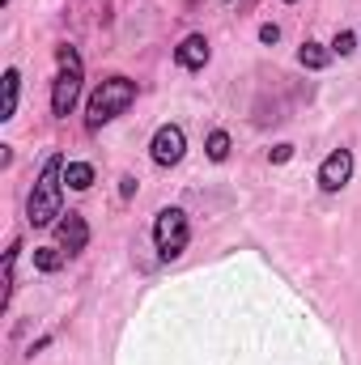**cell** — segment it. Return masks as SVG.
Returning <instances> with one entry per match:
<instances>
[{
    "instance_id": "cell-1",
    "label": "cell",
    "mask_w": 361,
    "mask_h": 365,
    "mask_svg": "<svg viewBox=\"0 0 361 365\" xmlns=\"http://www.w3.org/2000/svg\"><path fill=\"white\" fill-rule=\"evenodd\" d=\"M64 158H47V166H43V175L34 182V191H30V204H26V217H30V225H56L64 212H60V191H64Z\"/></svg>"
},
{
    "instance_id": "cell-2",
    "label": "cell",
    "mask_w": 361,
    "mask_h": 365,
    "mask_svg": "<svg viewBox=\"0 0 361 365\" xmlns=\"http://www.w3.org/2000/svg\"><path fill=\"white\" fill-rule=\"evenodd\" d=\"M132 102H136V81H128V77H106V81L93 90L90 106H86V128L98 132L102 123H111L115 115H123Z\"/></svg>"
},
{
    "instance_id": "cell-3",
    "label": "cell",
    "mask_w": 361,
    "mask_h": 365,
    "mask_svg": "<svg viewBox=\"0 0 361 365\" xmlns=\"http://www.w3.org/2000/svg\"><path fill=\"white\" fill-rule=\"evenodd\" d=\"M56 60H60V68H56V81H51V110L60 119H68L73 106H77V98H81V73L86 68H81L77 47H60Z\"/></svg>"
},
{
    "instance_id": "cell-4",
    "label": "cell",
    "mask_w": 361,
    "mask_h": 365,
    "mask_svg": "<svg viewBox=\"0 0 361 365\" xmlns=\"http://www.w3.org/2000/svg\"><path fill=\"white\" fill-rule=\"evenodd\" d=\"M187 238H191V230H187V212H183V208H162L158 221H153L158 255H162V259H179L183 251H187Z\"/></svg>"
},
{
    "instance_id": "cell-5",
    "label": "cell",
    "mask_w": 361,
    "mask_h": 365,
    "mask_svg": "<svg viewBox=\"0 0 361 365\" xmlns=\"http://www.w3.org/2000/svg\"><path fill=\"white\" fill-rule=\"evenodd\" d=\"M183 153H187V136H183V128H175V123H162V128L153 132V145H149L153 166L171 170V166H179V162H183Z\"/></svg>"
},
{
    "instance_id": "cell-6",
    "label": "cell",
    "mask_w": 361,
    "mask_h": 365,
    "mask_svg": "<svg viewBox=\"0 0 361 365\" xmlns=\"http://www.w3.org/2000/svg\"><path fill=\"white\" fill-rule=\"evenodd\" d=\"M349 179H353V153L349 149L327 153L323 166H319V187L323 191H340V187H349Z\"/></svg>"
},
{
    "instance_id": "cell-7",
    "label": "cell",
    "mask_w": 361,
    "mask_h": 365,
    "mask_svg": "<svg viewBox=\"0 0 361 365\" xmlns=\"http://www.w3.org/2000/svg\"><path fill=\"white\" fill-rule=\"evenodd\" d=\"M56 238H60V251H64V255H81L86 242H90V225H86V217H81V212L60 217V221H56Z\"/></svg>"
},
{
    "instance_id": "cell-8",
    "label": "cell",
    "mask_w": 361,
    "mask_h": 365,
    "mask_svg": "<svg viewBox=\"0 0 361 365\" xmlns=\"http://www.w3.org/2000/svg\"><path fill=\"white\" fill-rule=\"evenodd\" d=\"M175 56H179L183 68H204L213 51H208V38H204V34H187V38L179 43V51H175Z\"/></svg>"
},
{
    "instance_id": "cell-9",
    "label": "cell",
    "mask_w": 361,
    "mask_h": 365,
    "mask_svg": "<svg viewBox=\"0 0 361 365\" xmlns=\"http://www.w3.org/2000/svg\"><path fill=\"white\" fill-rule=\"evenodd\" d=\"M17 93H21V73L17 68H4V106H0V119H13L17 115Z\"/></svg>"
},
{
    "instance_id": "cell-10",
    "label": "cell",
    "mask_w": 361,
    "mask_h": 365,
    "mask_svg": "<svg viewBox=\"0 0 361 365\" xmlns=\"http://www.w3.org/2000/svg\"><path fill=\"white\" fill-rule=\"evenodd\" d=\"M64 187H73V191H90L93 187V166L90 162H68V166H64Z\"/></svg>"
},
{
    "instance_id": "cell-11",
    "label": "cell",
    "mask_w": 361,
    "mask_h": 365,
    "mask_svg": "<svg viewBox=\"0 0 361 365\" xmlns=\"http://www.w3.org/2000/svg\"><path fill=\"white\" fill-rule=\"evenodd\" d=\"M298 60H302V68H327V64H332V51H327L323 43H302Z\"/></svg>"
},
{
    "instance_id": "cell-12",
    "label": "cell",
    "mask_w": 361,
    "mask_h": 365,
    "mask_svg": "<svg viewBox=\"0 0 361 365\" xmlns=\"http://www.w3.org/2000/svg\"><path fill=\"white\" fill-rule=\"evenodd\" d=\"M60 264H64V251H60V247H39V251H34V268H39V272H56Z\"/></svg>"
},
{
    "instance_id": "cell-13",
    "label": "cell",
    "mask_w": 361,
    "mask_h": 365,
    "mask_svg": "<svg viewBox=\"0 0 361 365\" xmlns=\"http://www.w3.org/2000/svg\"><path fill=\"white\" fill-rule=\"evenodd\" d=\"M208 158H213V162H225V158H230V136H225V132H213V136H208Z\"/></svg>"
},
{
    "instance_id": "cell-14",
    "label": "cell",
    "mask_w": 361,
    "mask_h": 365,
    "mask_svg": "<svg viewBox=\"0 0 361 365\" xmlns=\"http://www.w3.org/2000/svg\"><path fill=\"white\" fill-rule=\"evenodd\" d=\"M353 51H357V34L353 30H340L336 43H332V56H353Z\"/></svg>"
},
{
    "instance_id": "cell-15",
    "label": "cell",
    "mask_w": 361,
    "mask_h": 365,
    "mask_svg": "<svg viewBox=\"0 0 361 365\" xmlns=\"http://www.w3.org/2000/svg\"><path fill=\"white\" fill-rule=\"evenodd\" d=\"M132 191H136V179H132V175H123V179H119V195H123V200H132Z\"/></svg>"
},
{
    "instance_id": "cell-16",
    "label": "cell",
    "mask_w": 361,
    "mask_h": 365,
    "mask_svg": "<svg viewBox=\"0 0 361 365\" xmlns=\"http://www.w3.org/2000/svg\"><path fill=\"white\" fill-rule=\"evenodd\" d=\"M289 158H293V145H276L272 149V162H289Z\"/></svg>"
},
{
    "instance_id": "cell-17",
    "label": "cell",
    "mask_w": 361,
    "mask_h": 365,
    "mask_svg": "<svg viewBox=\"0 0 361 365\" xmlns=\"http://www.w3.org/2000/svg\"><path fill=\"white\" fill-rule=\"evenodd\" d=\"M260 38H264V43H268V47H272V43L280 38V30H276V26H272V21H268V26H260Z\"/></svg>"
},
{
    "instance_id": "cell-18",
    "label": "cell",
    "mask_w": 361,
    "mask_h": 365,
    "mask_svg": "<svg viewBox=\"0 0 361 365\" xmlns=\"http://www.w3.org/2000/svg\"><path fill=\"white\" fill-rule=\"evenodd\" d=\"M285 4H293V0H285Z\"/></svg>"
}]
</instances>
